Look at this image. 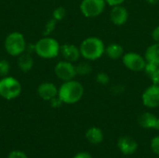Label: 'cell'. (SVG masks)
<instances>
[{
	"instance_id": "6da1fadb",
	"label": "cell",
	"mask_w": 159,
	"mask_h": 158,
	"mask_svg": "<svg viewBox=\"0 0 159 158\" xmlns=\"http://www.w3.org/2000/svg\"><path fill=\"white\" fill-rule=\"evenodd\" d=\"M85 89L83 85L75 80H69L63 82L59 88L58 97L62 102V103L66 104H74L78 102L84 96Z\"/></svg>"
},
{
	"instance_id": "7a4b0ae2",
	"label": "cell",
	"mask_w": 159,
	"mask_h": 158,
	"mask_svg": "<svg viewBox=\"0 0 159 158\" xmlns=\"http://www.w3.org/2000/svg\"><path fill=\"white\" fill-rule=\"evenodd\" d=\"M105 47L104 42L100 37H87L79 46L81 57L87 61H97L105 54Z\"/></svg>"
},
{
	"instance_id": "3957f363",
	"label": "cell",
	"mask_w": 159,
	"mask_h": 158,
	"mask_svg": "<svg viewBox=\"0 0 159 158\" xmlns=\"http://www.w3.org/2000/svg\"><path fill=\"white\" fill-rule=\"evenodd\" d=\"M34 50L40 58L53 59L59 55L61 46L55 38L45 36L36 42L34 45Z\"/></svg>"
},
{
	"instance_id": "277c9868",
	"label": "cell",
	"mask_w": 159,
	"mask_h": 158,
	"mask_svg": "<svg viewBox=\"0 0 159 158\" xmlns=\"http://www.w3.org/2000/svg\"><path fill=\"white\" fill-rule=\"evenodd\" d=\"M4 46L6 51L10 56H20L24 53L26 49L25 38L22 34L19 32H13L6 37Z\"/></svg>"
},
{
	"instance_id": "5b68a950",
	"label": "cell",
	"mask_w": 159,
	"mask_h": 158,
	"mask_svg": "<svg viewBox=\"0 0 159 158\" xmlns=\"http://www.w3.org/2000/svg\"><path fill=\"white\" fill-rule=\"evenodd\" d=\"M21 93V85L12 76H5L0 79V96L6 100H13Z\"/></svg>"
},
{
	"instance_id": "8992f818",
	"label": "cell",
	"mask_w": 159,
	"mask_h": 158,
	"mask_svg": "<svg viewBox=\"0 0 159 158\" xmlns=\"http://www.w3.org/2000/svg\"><path fill=\"white\" fill-rule=\"evenodd\" d=\"M106 7L104 0H82L80 11L86 18H97L102 14Z\"/></svg>"
},
{
	"instance_id": "52a82bcc",
	"label": "cell",
	"mask_w": 159,
	"mask_h": 158,
	"mask_svg": "<svg viewBox=\"0 0 159 158\" xmlns=\"http://www.w3.org/2000/svg\"><path fill=\"white\" fill-rule=\"evenodd\" d=\"M122 62L128 70L132 72L144 71V68L147 63L144 56H142L141 54L134 51L124 53L122 57Z\"/></svg>"
},
{
	"instance_id": "ba28073f",
	"label": "cell",
	"mask_w": 159,
	"mask_h": 158,
	"mask_svg": "<svg viewBox=\"0 0 159 158\" xmlns=\"http://www.w3.org/2000/svg\"><path fill=\"white\" fill-rule=\"evenodd\" d=\"M54 73L56 76L63 82L72 80L77 75L75 65H74L73 62L67 61H59L54 67Z\"/></svg>"
},
{
	"instance_id": "9c48e42d",
	"label": "cell",
	"mask_w": 159,
	"mask_h": 158,
	"mask_svg": "<svg viewBox=\"0 0 159 158\" xmlns=\"http://www.w3.org/2000/svg\"><path fill=\"white\" fill-rule=\"evenodd\" d=\"M143 104L150 109L159 107V85L152 84L142 94Z\"/></svg>"
},
{
	"instance_id": "30bf717a",
	"label": "cell",
	"mask_w": 159,
	"mask_h": 158,
	"mask_svg": "<svg viewBox=\"0 0 159 158\" xmlns=\"http://www.w3.org/2000/svg\"><path fill=\"white\" fill-rule=\"evenodd\" d=\"M129 17V13L123 5L113 7L110 11V20L116 26H122L127 23Z\"/></svg>"
},
{
	"instance_id": "8fae6325",
	"label": "cell",
	"mask_w": 159,
	"mask_h": 158,
	"mask_svg": "<svg viewBox=\"0 0 159 158\" xmlns=\"http://www.w3.org/2000/svg\"><path fill=\"white\" fill-rule=\"evenodd\" d=\"M60 53L61 54L64 61H67L73 63L77 61L81 57L79 47H76L75 45L69 44V43L61 46Z\"/></svg>"
},
{
	"instance_id": "7c38bea8",
	"label": "cell",
	"mask_w": 159,
	"mask_h": 158,
	"mask_svg": "<svg viewBox=\"0 0 159 158\" xmlns=\"http://www.w3.org/2000/svg\"><path fill=\"white\" fill-rule=\"evenodd\" d=\"M117 147L123 155L129 156V155H133L137 151L138 142L132 137L123 136L119 138L117 142Z\"/></svg>"
},
{
	"instance_id": "4fadbf2b",
	"label": "cell",
	"mask_w": 159,
	"mask_h": 158,
	"mask_svg": "<svg viewBox=\"0 0 159 158\" xmlns=\"http://www.w3.org/2000/svg\"><path fill=\"white\" fill-rule=\"evenodd\" d=\"M59 88L50 82H45L39 85L37 88V93L41 99L44 101H51L52 99L58 97Z\"/></svg>"
},
{
	"instance_id": "5bb4252c",
	"label": "cell",
	"mask_w": 159,
	"mask_h": 158,
	"mask_svg": "<svg viewBox=\"0 0 159 158\" xmlns=\"http://www.w3.org/2000/svg\"><path fill=\"white\" fill-rule=\"evenodd\" d=\"M138 123L143 129H159L158 117L150 112H145V113L142 114L138 118Z\"/></svg>"
},
{
	"instance_id": "9a60e30c",
	"label": "cell",
	"mask_w": 159,
	"mask_h": 158,
	"mask_svg": "<svg viewBox=\"0 0 159 158\" xmlns=\"http://www.w3.org/2000/svg\"><path fill=\"white\" fill-rule=\"evenodd\" d=\"M124 53V47L118 43H110L105 47V55L111 60L122 59Z\"/></svg>"
},
{
	"instance_id": "2e32d148",
	"label": "cell",
	"mask_w": 159,
	"mask_h": 158,
	"mask_svg": "<svg viewBox=\"0 0 159 158\" xmlns=\"http://www.w3.org/2000/svg\"><path fill=\"white\" fill-rule=\"evenodd\" d=\"M144 58L146 62L159 65V42L151 44L145 50Z\"/></svg>"
},
{
	"instance_id": "e0dca14e",
	"label": "cell",
	"mask_w": 159,
	"mask_h": 158,
	"mask_svg": "<svg viewBox=\"0 0 159 158\" xmlns=\"http://www.w3.org/2000/svg\"><path fill=\"white\" fill-rule=\"evenodd\" d=\"M86 139L89 142L92 144H98L101 143L103 141V133L102 130L100 128L92 127L89 128L86 132Z\"/></svg>"
},
{
	"instance_id": "ac0fdd59",
	"label": "cell",
	"mask_w": 159,
	"mask_h": 158,
	"mask_svg": "<svg viewBox=\"0 0 159 158\" xmlns=\"http://www.w3.org/2000/svg\"><path fill=\"white\" fill-rule=\"evenodd\" d=\"M18 66L20 71L25 73L32 70L34 66V60L31 55L26 53H22L21 55H20L18 59Z\"/></svg>"
},
{
	"instance_id": "d6986e66",
	"label": "cell",
	"mask_w": 159,
	"mask_h": 158,
	"mask_svg": "<svg viewBox=\"0 0 159 158\" xmlns=\"http://www.w3.org/2000/svg\"><path fill=\"white\" fill-rule=\"evenodd\" d=\"M143 72L151 80L152 84L159 85V65L147 62Z\"/></svg>"
},
{
	"instance_id": "ffe728a7",
	"label": "cell",
	"mask_w": 159,
	"mask_h": 158,
	"mask_svg": "<svg viewBox=\"0 0 159 158\" xmlns=\"http://www.w3.org/2000/svg\"><path fill=\"white\" fill-rule=\"evenodd\" d=\"M75 70H76V74L80 76H87L93 72L92 66L88 61L79 62L77 65H75Z\"/></svg>"
},
{
	"instance_id": "44dd1931",
	"label": "cell",
	"mask_w": 159,
	"mask_h": 158,
	"mask_svg": "<svg viewBox=\"0 0 159 158\" xmlns=\"http://www.w3.org/2000/svg\"><path fill=\"white\" fill-rule=\"evenodd\" d=\"M95 80L96 82L101 85V86H107L109 83H110V77L108 75V74L104 73V72H101V73H98L96 74V77H95Z\"/></svg>"
},
{
	"instance_id": "7402d4cb",
	"label": "cell",
	"mask_w": 159,
	"mask_h": 158,
	"mask_svg": "<svg viewBox=\"0 0 159 158\" xmlns=\"http://www.w3.org/2000/svg\"><path fill=\"white\" fill-rule=\"evenodd\" d=\"M52 16H53V19L56 20L57 21L61 20L66 16V10L63 7H58L53 10Z\"/></svg>"
},
{
	"instance_id": "603a6c76",
	"label": "cell",
	"mask_w": 159,
	"mask_h": 158,
	"mask_svg": "<svg viewBox=\"0 0 159 158\" xmlns=\"http://www.w3.org/2000/svg\"><path fill=\"white\" fill-rule=\"evenodd\" d=\"M10 71V65L9 62L6 60L0 61V76L5 77L7 76Z\"/></svg>"
},
{
	"instance_id": "cb8c5ba5",
	"label": "cell",
	"mask_w": 159,
	"mask_h": 158,
	"mask_svg": "<svg viewBox=\"0 0 159 158\" xmlns=\"http://www.w3.org/2000/svg\"><path fill=\"white\" fill-rule=\"evenodd\" d=\"M56 23H57V20H54V19H51V20H49L47 23H46V25H45V32H44V34L46 35V36H48L49 34H51L53 31H54V29H55V27H56Z\"/></svg>"
},
{
	"instance_id": "d4e9b609",
	"label": "cell",
	"mask_w": 159,
	"mask_h": 158,
	"mask_svg": "<svg viewBox=\"0 0 159 158\" xmlns=\"http://www.w3.org/2000/svg\"><path fill=\"white\" fill-rule=\"evenodd\" d=\"M151 149L157 156H159V136H156L155 138L152 139Z\"/></svg>"
},
{
	"instance_id": "484cf974",
	"label": "cell",
	"mask_w": 159,
	"mask_h": 158,
	"mask_svg": "<svg viewBox=\"0 0 159 158\" xmlns=\"http://www.w3.org/2000/svg\"><path fill=\"white\" fill-rule=\"evenodd\" d=\"M7 158H28V156H26L25 153H23V152H21V151L16 150V151L10 152L9 155H8V156H7Z\"/></svg>"
},
{
	"instance_id": "4316f807",
	"label": "cell",
	"mask_w": 159,
	"mask_h": 158,
	"mask_svg": "<svg viewBox=\"0 0 159 158\" xmlns=\"http://www.w3.org/2000/svg\"><path fill=\"white\" fill-rule=\"evenodd\" d=\"M106 5L110 6V7H116V6H120L123 5V3L125 2V0H104Z\"/></svg>"
},
{
	"instance_id": "83f0119b",
	"label": "cell",
	"mask_w": 159,
	"mask_h": 158,
	"mask_svg": "<svg viewBox=\"0 0 159 158\" xmlns=\"http://www.w3.org/2000/svg\"><path fill=\"white\" fill-rule=\"evenodd\" d=\"M151 36L155 42H159V25L155 27L151 33Z\"/></svg>"
},
{
	"instance_id": "f1b7e54d",
	"label": "cell",
	"mask_w": 159,
	"mask_h": 158,
	"mask_svg": "<svg viewBox=\"0 0 159 158\" xmlns=\"http://www.w3.org/2000/svg\"><path fill=\"white\" fill-rule=\"evenodd\" d=\"M74 158H92V156L88 152H80L76 154Z\"/></svg>"
},
{
	"instance_id": "f546056e",
	"label": "cell",
	"mask_w": 159,
	"mask_h": 158,
	"mask_svg": "<svg viewBox=\"0 0 159 158\" xmlns=\"http://www.w3.org/2000/svg\"><path fill=\"white\" fill-rule=\"evenodd\" d=\"M146 3H148L149 5H152V6H155V5H157L159 3V0H145Z\"/></svg>"
},
{
	"instance_id": "4dcf8cb0",
	"label": "cell",
	"mask_w": 159,
	"mask_h": 158,
	"mask_svg": "<svg viewBox=\"0 0 159 158\" xmlns=\"http://www.w3.org/2000/svg\"><path fill=\"white\" fill-rule=\"evenodd\" d=\"M158 123H159V117H158Z\"/></svg>"
}]
</instances>
